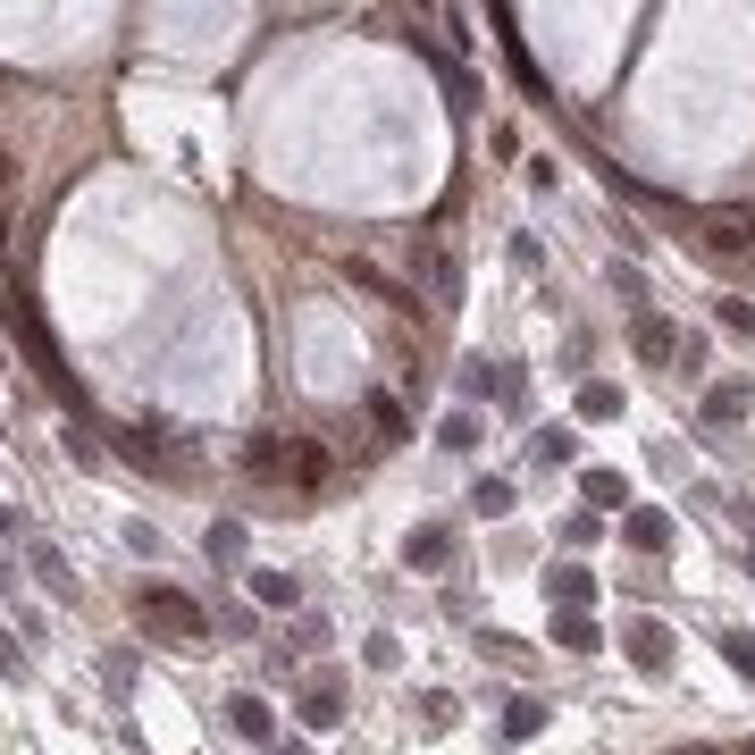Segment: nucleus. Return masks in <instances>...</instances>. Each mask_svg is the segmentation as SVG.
Wrapping results in <instances>:
<instances>
[{"instance_id":"39448f33","label":"nucleus","mask_w":755,"mask_h":755,"mask_svg":"<svg viewBox=\"0 0 755 755\" xmlns=\"http://www.w3.org/2000/svg\"><path fill=\"white\" fill-rule=\"evenodd\" d=\"M244 471L260 478V487H285V437H252L244 445Z\"/></svg>"},{"instance_id":"a878e982","label":"nucleus","mask_w":755,"mask_h":755,"mask_svg":"<svg viewBox=\"0 0 755 755\" xmlns=\"http://www.w3.org/2000/svg\"><path fill=\"white\" fill-rule=\"evenodd\" d=\"M67 462H101V445L85 437V420H67Z\"/></svg>"},{"instance_id":"5701e85b","label":"nucleus","mask_w":755,"mask_h":755,"mask_svg":"<svg viewBox=\"0 0 755 755\" xmlns=\"http://www.w3.org/2000/svg\"><path fill=\"white\" fill-rule=\"evenodd\" d=\"M370 420H378V437H386V445H395V437H404V411H395V404H386V395H370Z\"/></svg>"},{"instance_id":"7ed1b4c3","label":"nucleus","mask_w":755,"mask_h":755,"mask_svg":"<svg viewBox=\"0 0 755 755\" xmlns=\"http://www.w3.org/2000/svg\"><path fill=\"white\" fill-rule=\"evenodd\" d=\"M705 252H755V210H705Z\"/></svg>"},{"instance_id":"f03ea898","label":"nucleus","mask_w":755,"mask_h":755,"mask_svg":"<svg viewBox=\"0 0 755 755\" xmlns=\"http://www.w3.org/2000/svg\"><path fill=\"white\" fill-rule=\"evenodd\" d=\"M285 487H294V496H319V487H328V453H319L311 437H285Z\"/></svg>"},{"instance_id":"1a4fd4ad","label":"nucleus","mask_w":755,"mask_h":755,"mask_svg":"<svg viewBox=\"0 0 755 755\" xmlns=\"http://www.w3.org/2000/svg\"><path fill=\"white\" fill-rule=\"evenodd\" d=\"M747 404H755V386H747V378H730V386H714V395H705V420L722 428V420H739Z\"/></svg>"},{"instance_id":"412c9836","label":"nucleus","mask_w":755,"mask_h":755,"mask_svg":"<svg viewBox=\"0 0 755 755\" xmlns=\"http://www.w3.org/2000/svg\"><path fill=\"white\" fill-rule=\"evenodd\" d=\"M478 512H487V521H496V512H512V478H478Z\"/></svg>"},{"instance_id":"b1692460","label":"nucleus","mask_w":755,"mask_h":755,"mask_svg":"<svg viewBox=\"0 0 755 755\" xmlns=\"http://www.w3.org/2000/svg\"><path fill=\"white\" fill-rule=\"evenodd\" d=\"M571 453H579V445H571V428H546V437H537V462H571Z\"/></svg>"},{"instance_id":"f8f14e48","label":"nucleus","mask_w":755,"mask_h":755,"mask_svg":"<svg viewBox=\"0 0 755 755\" xmlns=\"http://www.w3.org/2000/svg\"><path fill=\"white\" fill-rule=\"evenodd\" d=\"M227 722L244 730V739H269V730H278V722H269V705H260V696H227Z\"/></svg>"},{"instance_id":"423d86ee","label":"nucleus","mask_w":755,"mask_h":755,"mask_svg":"<svg viewBox=\"0 0 755 755\" xmlns=\"http://www.w3.org/2000/svg\"><path fill=\"white\" fill-rule=\"evenodd\" d=\"M546 597L563 604V613H579V604L597 597V579H588V571H579V563H563V571H546Z\"/></svg>"},{"instance_id":"9b49d317","label":"nucleus","mask_w":755,"mask_h":755,"mask_svg":"<svg viewBox=\"0 0 755 755\" xmlns=\"http://www.w3.org/2000/svg\"><path fill=\"white\" fill-rule=\"evenodd\" d=\"M34 571H42V588H51V597H76V571L60 563V546H42V537H34Z\"/></svg>"},{"instance_id":"20e7f679","label":"nucleus","mask_w":755,"mask_h":755,"mask_svg":"<svg viewBox=\"0 0 755 755\" xmlns=\"http://www.w3.org/2000/svg\"><path fill=\"white\" fill-rule=\"evenodd\" d=\"M622 638H629V663H638V671H671V629L663 622H629Z\"/></svg>"},{"instance_id":"a211bd4d","label":"nucleus","mask_w":755,"mask_h":755,"mask_svg":"<svg viewBox=\"0 0 755 755\" xmlns=\"http://www.w3.org/2000/svg\"><path fill=\"white\" fill-rule=\"evenodd\" d=\"M722 663L755 680V638H747V629H722Z\"/></svg>"},{"instance_id":"6ab92c4d","label":"nucleus","mask_w":755,"mask_h":755,"mask_svg":"<svg viewBox=\"0 0 755 755\" xmlns=\"http://www.w3.org/2000/svg\"><path fill=\"white\" fill-rule=\"evenodd\" d=\"M252 597L260 604H294V579H285V571H252Z\"/></svg>"},{"instance_id":"2eb2a0df","label":"nucleus","mask_w":755,"mask_h":755,"mask_svg":"<svg viewBox=\"0 0 755 755\" xmlns=\"http://www.w3.org/2000/svg\"><path fill=\"white\" fill-rule=\"evenodd\" d=\"M579 487H588V503H604V512H622V503H629L622 471H588V478H579Z\"/></svg>"},{"instance_id":"6e6552de","label":"nucleus","mask_w":755,"mask_h":755,"mask_svg":"<svg viewBox=\"0 0 755 755\" xmlns=\"http://www.w3.org/2000/svg\"><path fill=\"white\" fill-rule=\"evenodd\" d=\"M411 571H437V563H453V529H411Z\"/></svg>"},{"instance_id":"ddd939ff","label":"nucleus","mask_w":755,"mask_h":755,"mask_svg":"<svg viewBox=\"0 0 755 755\" xmlns=\"http://www.w3.org/2000/svg\"><path fill=\"white\" fill-rule=\"evenodd\" d=\"M336 714H345V696H336V680H319V689L303 696V722H311V730H328Z\"/></svg>"},{"instance_id":"bb28decb","label":"nucleus","mask_w":755,"mask_h":755,"mask_svg":"<svg viewBox=\"0 0 755 755\" xmlns=\"http://www.w3.org/2000/svg\"><path fill=\"white\" fill-rule=\"evenodd\" d=\"M9 185H17V152L0 143V202H9Z\"/></svg>"},{"instance_id":"4468645a","label":"nucleus","mask_w":755,"mask_h":755,"mask_svg":"<svg viewBox=\"0 0 755 755\" xmlns=\"http://www.w3.org/2000/svg\"><path fill=\"white\" fill-rule=\"evenodd\" d=\"M638 353H647V361H680V336H671L663 319H638Z\"/></svg>"},{"instance_id":"aec40b11","label":"nucleus","mask_w":755,"mask_h":755,"mask_svg":"<svg viewBox=\"0 0 755 755\" xmlns=\"http://www.w3.org/2000/svg\"><path fill=\"white\" fill-rule=\"evenodd\" d=\"M235 554H244V521H219L210 529V563H235Z\"/></svg>"},{"instance_id":"dca6fc26","label":"nucleus","mask_w":755,"mask_h":755,"mask_svg":"<svg viewBox=\"0 0 755 755\" xmlns=\"http://www.w3.org/2000/svg\"><path fill=\"white\" fill-rule=\"evenodd\" d=\"M579 411H588V420H613V411H622V386L588 378V386H579Z\"/></svg>"},{"instance_id":"c756f323","label":"nucleus","mask_w":755,"mask_h":755,"mask_svg":"<svg viewBox=\"0 0 755 755\" xmlns=\"http://www.w3.org/2000/svg\"><path fill=\"white\" fill-rule=\"evenodd\" d=\"M747 571H755V563H747Z\"/></svg>"},{"instance_id":"f257e3e1","label":"nucleus","mask_w":755,"mask_h":755,"mask_svg":"<svg viewBox=\"0 0 755 755\" xmlns=\"http://www.w3.org/2000/svg\"><path fill=\"white\" fill-rule=\"evenodd\" d=\"M143 629H152L159 647H202V638H210V613L193 597H177V588H143Z\"/></svg>"},{"instance_id":"4be33fe9","label":"nucleus","mask_w":755,"mask_h":755,"mask_svg":"<svg viewBox=\"0 0 755 755\" xmlns=\"http://www.w3.org/2000/svg\"><path fill=\"white\" fill-rule=\"evenodd\" d=\"M437 445H453V453H471V445H478V420H471V411H453V420H445V437Z\"/></svg>"},{"instance_id":"0eeeda50","label":"nucleus","mask_w":755,"mask_h":755,"mask_svg":"<svg viewBox=\"0 0 755 755\" xmlns=\"http://www.w3.org/2000/svg\"><path fill=\"white\" fill-rule=\"evenodd\" d=\"M622 537L638 554H663V546H671V521H663V512H622Z\"/></svg>"},{"instance_id":"c85d7f7f","label":"nucleus","mask_w":755,"mask_h":755,"mask_svg":"<svg viewBox=\"0 0 755 755\" xmlns=\"http://www.w3.org/2000/svg\"><path fill=\"white\" fill-rule=\"evenodd\" d=\"M0 252H9V219H0Z\"/></svg>"},{"instance_id":"cd10ccee","label":"nucleus","mask_w":755,"mask_h":755,"mask_svg":"<svg viewBox=\"0 0 755 755\" xmlns=\"http://www.w3.org/2000/svg\"><path fill=\"white\" fill-rule=\"evenodd\" d=\"M269 755H311V747H269Z\"/></svg>"},{"instance_id":"9d476101","label":"nucleus","mask_w":755,"mask_h":755,"mask_svg":"<svg viewBox=\"0 0 755 755\" xmlns=\"http://www.w3.org/2000/svg\"><path fill=\"white\" fill-rule=\"evenodd\" d=\"M554 647H563V655H597L604 638H597V622H588V613H563V622H554Z\"/></svg>"},{"instance_id":"393cba45","label":"nucleus","mask_w":755,"mask_h":755,"mask_svg":"<svg viewBox=\"0 0 755 755\" xmlns=\"http://www.w3.org/2000/svg\"><path fill=\"white\" fill-rule=\"evenodd\" d=\"M420 722H428V730H445V722H453V696H445V689H428V696H420Z\"/></svg>"},{"instance_id":"f3484780","label":"nucleus","mask_w":755,"mask_h":755,"mask_svg":"<svg viewBox=\"0 0 755 755\" xmlns=\"http://www.w3.org/2000/svg\"><path fill=\"white\" fill-rule=\"evenodd\" d=\"M503 730H512V739H537V730H546V705H537V696H512Z\"/></svg>"}]
</instances>
